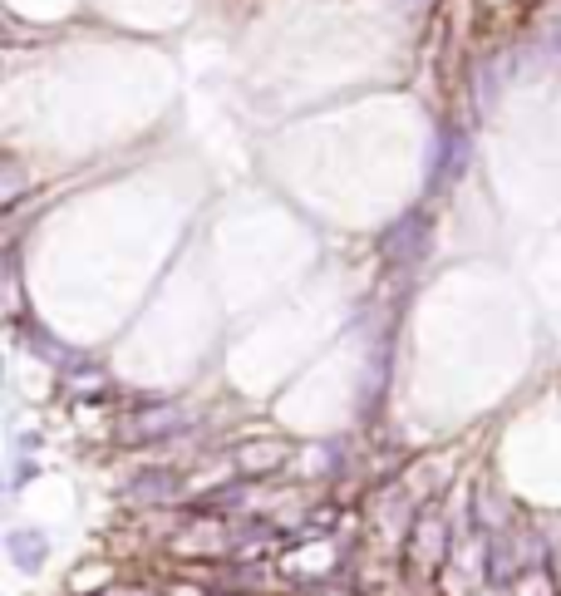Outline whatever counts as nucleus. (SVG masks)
I'll return each mask as SVG.
<instances>
[{
    "instance_id": "f03ea898",
    "label": "nucleus",
    "mask_w": 561,
    "mask_h": 596,
    "mask_svg": "<svg viewBox=\"0 0 561 596\" xmlns=\"http://www.w3.org/2000/svg\"><path fill=\"white\" fill-rule=\"evenodd\" d=\"M128 429H133L138 439H143V434H158L163 439V434H178V429H182V415H172V409L163 405V409H148L143 419H133Z\"/></svg>"
},
{
    "instance_id": "f257e3e1",
    "label": "nucleus",
    "mask_w": 561,
    "mask_h": 596,
    "mask_svg": "<svg viewBox=\"0 0 561 596\" xmlns=\"http://www.w3.org/2000/svg\"><path fill=\"white\" fill-rule=\"evenodd\" d=\"M5 547H11V557H15L20 572H40L44 552H50V543H44L40 528H11V533H5Z\"/></svg>"
},
{
    "instance_id": "7ed1b4c3",
    "label": "nucleus",
    "mask_w": 561,
    "mask_h": 596,
    "mask_svg": "<svg viewBox=\"0 0 561 596\" xmlns=\"http://www.w3.org/2000/svg\"><path fill=\"white\" fill-rule=\"evenodd\" d=\"M143 488H133V498H158V503H168L172 493H178V479H172L168 469H153V473H143Z\"/></svg>"
}]
</instances>
